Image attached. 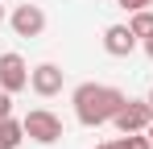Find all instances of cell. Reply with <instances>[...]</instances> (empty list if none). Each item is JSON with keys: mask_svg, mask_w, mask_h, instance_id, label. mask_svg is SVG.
<instances>
[{"mask_svg": "<svg viewBox=\"0 0 153 149\" xmlns=\"http://www.w3.org/2000/svg\"><path fill=\"white\" fill-rule=\"evenodd\" d=\"M13 29H17V37H37V33L46 29V13H42L37 4H17Z\"/></svg>", "mask_w": 153, "mask_h": 149, "instance_id": "obj_6", "label": "cell"}, {"mask_svg": "<svg viewBox=\"0 0 153 149\" xmlns=\"http://www.w3.org/2000/svg\"><path fill=\"white\" fill-rule=\"evenodd\" d=\"M149 104H153V91H149Z\"/></svg>", "mask_w": 153, "mask_h": 149, "instance_id": "obj_16", "label": "cell"}, {"mask_svg": "<svg viewBox=\"0 0 153 149\" xmlns=\"http://www.w3.org/2000/svg\"><path fill=\"white\" fill-rule=\"evenodd\" d=\"M0 21H4V4H0Z\"/></svg>", "mask_w": 153, "mask_h": 149, "instance_id": "obj_15", "label": "cell"}, {"mask_svg": "<svg viewBox=\"0 0 153 149\" xmlns=\"http://www.w3.org/2000/svg\"><path fill=\"white\" fill-rule=\"evenodd\" d=\"M124 104H128V95L120 87H108V83H83V87H75V116L87 128L112 124Z\"/></svg>", "mask_w": 153, "mask_h": 149, "instance_id": "obj_1", "label": "cell"}, {"mask_svg": "<svg viewBox=\"0 0 153 149\" xmlns=\"http://www.w3.org/2000/svg\"><path fill=\"white\" fill-rule=\"evenodd\" d=\"M120 8H128V13H137V8H153V0H116Z\"/></svg>", "mask_w": 153, "mask_h": 149, "instance_id": "obj_11", "label": "cell"}, {"mask_svg": "<svg viewBox=\"0 0 153 149\" xmlns=\"http://www.w3.org/2000/svg\"><path fill=\"white\" fill-rule=\"evenodd\" d=\"M103 50H108L112 58H128V54L137 50V33H132L128 25H108V29H103Z\"/></svg>", "mask_w": 153, "mask_h": 149, "instance_id": "obj_7", "label": "cell"}, {"mask_svg": "<svg viewBox=\"0 0 153 149\" xmlns=\"http://www.w3.org/2000/svg\"><path fill=\"white\" fill-rule=\"evenodd\" d=\"M128 29H132L137 37H153V8H137L132 21H128Z\"/></svg>", "mask_w": 153, "mask_h": 149, "instance_id": "obj_9", "label": "cell"}, {"mask_svg": "<svg viewBox=\"0 0 153 149\" xmlns=\"http://www.w3.org/2000/svg\"><path fill=\"white\" fill-rule=\"evenodd\" d=\"M116 145L120 149H153V141H149V133H124Z\"/></svg>", "mask_w": 153, "mask_h": 149, "instance_id": "obj_10", "label": "cell"}, {"mask_svg": "<svg viewBox=\"0 0 153 149\" xmlns=\"http://www.w3.org/2000/svg\"><path fill=\"white\" fill-rule=\"evenodd\" d=\"M21 124H25V137L37 141V145H54V141H62V120L54 116L50 108H33Z\"/></svg>", "mask_w": 153, "mask_h": 149, "instance_id": "obj_2", "label": "cell"}, {"mask_svg": "<svg viewBox=\"0 0 153 149\" xmlns=\"http://www.w3.org/2000/svg\"><path fill=\"white\" fill-rule=\"evenodd\" d=\"M29 87H33L42 99L58 95V91H62V66H54V62H42V66H33V71H29Z\"/></svg>", "mask_w": 153, "mask_h": 149, "instance_id": "obj_5", "label": "cell"}, {"mask_svg": "<svg viewBox=\"0 0 153 149\" xmlns=\"http://www.w3.org/2000/svg\"><path fill=\"white\" fill-rule=\"evenodd\" d=\"M0 87L8 91V95H17V91H25L29 87V66H25V58L21 54H0Z\"/></svg>", "mask_w": 153, "mask_h": 149, "instance_id": "obj_4", "label": "cell"}, {"mask_svg": "<svg viewBox=\"0 0 153 149\" xmlns=\"http://www.w3.org/2000/svg\"><path fill=\"white\" fill-rule=\"evenodd\" d=\"M25 141V124L13 116H0V149H17Z\"/></svg>", "mask_w": 153, "mask_h": 149, "instance_id": "obj_8", "label": "cell"}, {"mask_svg": "<svg viewBox=\"0 0 153 149\" xmlns=\"http://www.w3.org/2000/svg\"><path fill=\"white\" fill-rule=\"evenodd\" d=\"M145 133H149V141H153V120H149V128H145Z\"/></svg>", "mask_w": 153, "mask_h": 149, "instance_id": "obj_14", "label": "cell"}, {"mask_svg": "<svg viewBox=\"0 0 153 149\" xmlns=\"http://www.w3.org/2000/svg\"><path fill=\"white\" fill-rule=\"evenodd\" d=\"M149 120H153V104H149V99H128L124 108L116 112V120H112V124H116L120 133H145Z\"/></svg>", "mask_w": 153, "mask_h": 149, "instance_id": "obj_3", "label": "cell"}, {"mask_svg": "<svg viewBox=\"0 0 153 149\" xmlns=\"http://www.w3.org/2000/svg\"><path fill=\"white\" fill-rule=\"evenodd\" d=\"M95 149H120V145H116V141H108V145H95Z\"/></svg>", "mask_w": 153, "mask_h": 149, "instance_id": "obj_13", "label": "cell"}, {"mask_svg": "<svg viewBox=\"0 0 153 149\" xmlns=\"http://www.w3.org/2000/svg\"><path fill=\"white\" fill-rule=\"evenodd\" d=\"M145 54H149V58H153V37H145Z\"/></svg>", "mask_w": 153, "mask_h": 149, "instance_id": "obj_12", "label": "cell"}]
</instances>
